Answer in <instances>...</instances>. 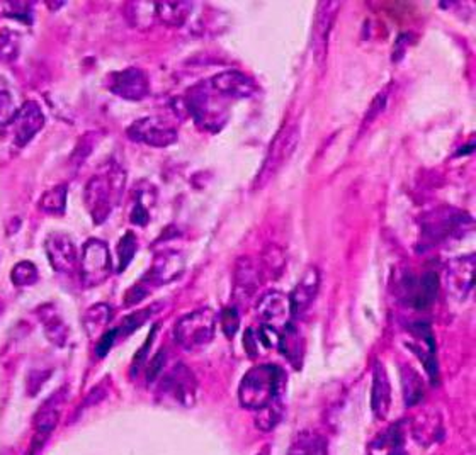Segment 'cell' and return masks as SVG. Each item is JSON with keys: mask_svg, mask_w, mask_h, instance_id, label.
Returning <instances> with one entry per match:
<instances>
[{"mask_svg": "<svg viewBox=\"0 0 476 455\" xmlns=\"http://www.w3.org/2000/svg\"><path fill=\"white\" fill-rule=\"evenodd\" d=\"M127 187V172L114 162L103 167L86 183L84 204L95 224L110 218L114 207L123 199Z\"/></svg>", "mask_w": 476, "mask_h": 455, "instance_id": "1", "label": "cell"}, {"mask_svg": "<svg viewBox=\"0 0 476 455\" xmlns=\"http://www.w3.org/2000/svg\"><path fill=\"white\" fill-rule=\"evenodd\" d=\"M284 372L273 364L254 365L245 372L238 386V401L249 411H260L281 398Z\"/></svg>", "mask_w": 476, "mask_h": 455, "instance_id": "2", "label": "cell"}, {"mask_svg": "<svg viewBox=\"0 0 476 455\" xmlns=\"http://www.w3.org/2000/svg\"><path fill=\"white\" fill-rule=\"evenodd\" d=\"M183 101L184 110L189 112L200 128L217 133L225 126L228 119V108L223 102L225 99H221L209 87L208 80L191 87Z\"/></svg>", "mask_w": 476, "mask_h": 455, "instance_id": "3", "label": "cell"}, {"mask_svg": "<svg viewBox=\"0 0 476 455\" xmlns=\"http://www.w3.org/2000/svg\"><path fill=\"white\" fill-rule=\"evenodd\" d=\"M217 333V313L211 308H200L184 314L174 327L177 345L187 352H196L209 345Z\"/></svg>", "mask_w": 476, "mask_h": 455, "instance_id": "4", "label": "cell"}, {"mask_svg": "<svg viewBox=\"0 0 476 455\" xmlns=\"http://www.w3.org/2000/svg\"><path fill=\"white\" fill-rule=\"evenodd\" d=\"M198 381L187 365L179 362L168 369L157 387V401L167 406L189 408L196 402Z\"/></svg>", "mask_w": 476, "mask_h": 455, "instance_id": "5", "label": "cell"}, {"mask_svg": "<svg viewBox=\"0 0 476 455\" xmlns=\"http://www.w3.org/2000/svg\"><path fill=\"white\" fill-rule=\"evenodd\" d=\"M78 267L84 288H97L104 284L112 273V258L108 243L99 238H89L82 247Z\"/></svg>", "mask_w": 476, "mask_h": 455, "instance_id": "6", "label": "cell"}, {"mask_svg": "<svg viewBox=\"0 0 476 455\" xmlns=\"http://www.w3.org/2000/svg\"><path fill=\"white\" fill-rule=\"evenodd\" d=\"M300 143V128L296 125H288L275 134V142L266 155L264 165L257 174L254 189H262L271 183L275 174L291 158V155Z\"/></svg>", "mask_w": 476, "mask_h": 455, "instance_id": "7", "label": "cell"}, {"mask_svg": "<svg viewBox=\"0 0 476 455\" xmlns=\"http://www.w3.org/2000/svg\"><path fill=\"white\" fill-rule=\"evenodd\" d=\"M127 134L131 142L145 143L155 148H167L179 140L177 128L162 118H155V116H147V118L135 121L127 129Z\"/></svg>", "mask_w": 476, "mask_h": 455, "instance_id": "8", "label": "cell"}, {"mask_svg": "<svg viewBox=\"0 0 476 455\" xmlns=\"http://www.w3.org/2000/svg\"><path fill=\"white\" fill-rule=\"evenodd\" d=\"M65 400H67V391L60 389L41 404V408L37 410V417H35V435L31 440V447H29L28 455L41 454L46 440L53 434V430L60 421V415H62Z\"/></svg>", "mask_w": 476, "mask_h": 455, "instance_id": "9", "label": "cell"}, {"mask_svg": "<svg viewBox=\"0 0 476 455\" xmlns=\"http://www.w3.org/2000/svg\"><path fill=\"white\" fill-rule=\"evenodd\" d=\"M108 87L114 95L125 101L138 102L150 93V80L142 69L128 67L125 70L108 75Z\"/></svg>", "mask_w": 476, "mask_h": 455, "instance_id": "10", "label": "cell"}, {"mask_svg": "<svg viewBox=\"0 0 476 455\" xmlns=\"http://www.w3.org/2000/svg\"><path fill=\"white\" fill-rule=\"evenodd\" d=\"M45 250L53 271L72 273L78 265V254L74 240L63 232H53L45 240Z\"/></svg>", "mask_w": 476, "mask_h": 455, "instance_id": "11", "label": "cell"}, {"mask_svg": "<svg viewBox=\"0 0 476 455\" xmlns=\"http://www.w3.org/2000/svg\"><path fill=\"white\" fill-rule=\"evenodd\" d=\"M45 114L39 108V104L35 101L24 102L18 108L16 118L11 123L12 129V143L18 148H24L31 143V140L37 136V133L45 126Z\"/></svg>", "mask_w": 476, "mask_h": 455, "instance_id": "12", "label": "cell"}, {"mask_svg": "<svg viewBox=\"0 0 476 455\" xmlns=\"http://www.w3.org/2000/svg\"><path fill=\"white\" fill-rule=\"evenodd\" d=\"M475 264L476 258L473 254L453 258L447 264V269H446L447 289L459 301H464L473 291V286H475Z\"/></svg>", "mask_w": 476, "mask_h": 455, "instance_id": "13", "label": "cell"}, {"mask_svg": "<svg viewBox=\"0 0 476 455\" xmlns=\"http://www.w3.org/2000/svg\"><path fill=\"white\" fill-rule=\"evenodd\" d=\"M185 262H184L183 254L168 250V252H160L153 258L152 267L148 269L147 275L144 277L142 284L150 286V288H159L164 284H170L177 280L184 272Z\"/></svg>", "mask_w": 476, "mask_h": 455, "instance_id": "14", "label": "cell"}, {"mask_svg": "<svg viewBox=\"0 0 476 455\" xmlns=\"http://www.w3.org/2000/svg\"><path fill=\"white\" fill-rule=\"evenodd\" d=\"M208 84L221 99H249L259 91L256 82L249 75L238 70L218 73L211 77Z\"/></svg>", "mask_w": 476, "mask_h": 455, "instance_id": "15", "label": "cell"}, {"mask_svg": "<svg viewBox=\"0 0 476 455\" xmlns=\"http://www.w3.org/2000/svg\"><path fill=\"white\" fill-rule=\"evenodd\" d=\"M339 7H341V2H333V0L322 2L318 5L315 26H313V53L318 63L325 61L330 33L339 14Z\"/></svg>", "mask_w": 476, "mask_h": 455, "instance_id": "16", "label": "cell"}, {"mask_svg": "<svg viewBox=\"0 0 476 455\" xmlns=\"http://www.w3.org/2000/svg\"><path fill=\"white\" fill-rule=\"evenodd\" d=\"M262 267L250 256H242L235 264L234 296L238 303H247L262 284Z\"/></svg>", "mask_w": 476, "mask_h": 455, "instance_id": "17", "label": "cell"}, {"mask_svg": "<svg viewBox=\"0 0 476 455\" xmlns=\"http://www.w3.org/2000/svg\"><path fill=\"white\" fill-rule=\"evenodd\" d=\"M257 314L264 321V327L277 329L279 327H286L290 321V299L283 292L273 291L264 294L257 305Z\"/></svg>", "mask_w": 476, "mask_h": 455, "instance_id": "18", "label": "cell"}, {"mask_svg": "<svg viewBox=\"0 0 476 455\" xmlns=\"http://www.w3.org/2000/svg\"><path fill=\"white\" fill-rule=\"evenodd\" d=\"M320 289V272L316 267H308L298 284L294 286L293 291L288 296L290 299V310L291 316H301L305 311L308 310L316 299V294Z\"/></svg>", "mask_w": 476, "mask_h": 455, "instance_id": "19", "label": "cell"}, {"mask_svg": "<svg viewBox=\"0 0 476 455\" xmlns=\"http://www.w3.org/2000/svg\"><path fill=\"white\" fill-rule=\"evenodd\" d=\"M391 408V383L382 361L373 365V383H371V410L378 419H385Z\"/></svg>", "mask_w": 476, "mask_h": 455, "instance_id": "20", "label": "cell"}, {"mask_svg": "<svg viewBox=\"0 0 476 455\" xmlns=\"http://www.w3.org/2000/svg\"><path fill=\"white\" fill-rule=\"evenodd\" d=\"M464 219H470L464 213H436L432 218L423 224L421 241H429L431 245H436L444 241L449 235L458 232L461 226H464Z\"/></svg>", "mask_w": 476, "mask_h": 455, "instance_id": "21", "label": "cell"}, {"mask_svg": "<svg viewBox=\"0 0 476 455\" xmlns=\"http://www.w3.org/2000/svg\"><path fill=\"white\" fill-rule=\"evenodd\" d=\"M193 12V4L191 2H153V16L155 22H160L164 26L170 28H181L185 24Z\"/></svg>", "mask_w": 476, "mask_h": 455, "instance_id": "22", "label": "cell"}, {"mask_svg": "<svg viewBox=\"0 0 476 455\" xmlns=\"http://www.w3.org/2000/svg\"><path fill=\"white\" fill-rule=\"evenodd\" d=\"M286 455H330L329 442L318 432L303 430L293 438Z\"/></svg>", "mask_w": 476, "mask_h": 455, "instance_id": "23", "label": "cell"}, {"mask_svg": "<svg viewBox=\"0 0 476 455\" xmlns=\"http://www.w3.org/2000/svg\"><path fill=\"white\" fill-rule=\"evenodd\" d=\"M439 279L436 272H425L421 277L419 284L412 289V306L415 310H427L438 297Z\"/></svg>", "mask_w": 476, "mask_h": 455, "instance_id": "24", "label": "cell"}, {"mask_svg": "<svg viewBox=\"0 0 476 455\" xmlns=\"http://www.w3.org/2000/svg\"><path fill=\"white\" fill-rule=\"evenodd\" d=\"M277 346L281 348L283 355L291 364L300 367L301 357H303V348H301L300 331L296 329L293 323H288L286 327H283V331L277 335Z\"/></svg>", "mask_w": 476, "mask_h": 455, "instance_id": "25", "label": "cell"}, {"mask_svg": "<svg viewBox=\"0 0 476 455\" xmlns=\"http://www.w3.org/2000/svg\"><path fill=\"white\" fill-rule=\"evenodd\" d=\"M111 316H112V311L108 305L99 303V305L91 306L84 313V328H86L87 335L91 338L99 340L101 333L104 331V328L108 327V323L111 321Z\"/></svg>", "mask_w": 476, "mask_h": 455, "instance_id": "26", "label": "cell"}, {"mask_svg": "<svg viewBox=\"0 0 476 455\" xmlns=\"http://www.w3.org/2000/svg\"><path fill=\"white\" fill-rule=\"evenodd\" d=\"M67 196H69V187L65 183H60V185L48 189L41 196L37 207L46 215L62 216L65 213V209H67Z\"/></svg>", "mask_w": 476, "mask_h": 455, "instance_id": "27", "label": "cell"}, {"mask_svg": "<svg viewBox=\"0 0 476 455\" xmlns=\"http://www.w3.org/2000/svg\"><path fill=\"white\" fill-rule=\"evenodd\" d=\"M135 194L136 198L133 200V207L129 213V221L136 226H147L150 221V206L145 199L148 198H155V189L152 187V183L148 187H135Z\"/></svg>", "mask_w": 476, "mask_h": 455, "instance_id": "28", "label": "cell"}, {"mask_svg": "<svg viewBox=\"0 0 476 455\" xmlns=\"http://www.w3.org/2000/svg\"><path fill=\"white\" fill-rule=\"evenodd\" d=\"M43 321V329L46 338L55 346H65L67 340H69V328L65 327V323L56 316L53 311H50L48 314L41 316Z\"/></svg>", "mask_w": 476, "mask_h": 455, "instance_id": "29", "label": "cell"}, {"mask_svg": "<svg viewBox=\"0 0 476 455\" xmlns=\"http://www.w3.org/2000/svg\"><path fill=\"white\" fill-rule=\"evenodd\" d=\"M21 53V35L7 26L0 28V60L12 63Z\"/></svg>", "mask_w": 476, "mask_h": 455, "instance_id": "30", "label": "cell"}, {"mask_svg": "<svg viewBox=\"0 0 476 455\" xmlns=\"http://www.w3.org/2000/svg\"><path fill=\"white\" fill-rule=\"evenodd\" d=\"M283 413H284V406L283 401H273L269 406H266L264 410L257 411L256 427L260 432H273L275 427L279 425V421L283 419Z\"/></svg>", "mask_w": 476, "mask_h": 455, "instance_id": "31", "label": "cell"}, {"mask_svg": "<svg viewBox=\"0 0 476 455\" xmlns=\"http://www.w3.org/2000/svg\"><path fill=\"white\" fill-rule=\"evenodd\" d=\"M402 376L406 406H414L423 398V383H422L421 376L412 367H408Z\"/></svg>", "mask_w": 476, "mask_h": 455, "instance_id": "32", "label": "cell"}, {"mask_svg": "<svg viewBox=\"0 0 476 455\" xmlns=\"http://www.w3.org/2000/svg\"><path fill=\"white\" fill-rule=\"evenodd\" d=\"M39 279V272H37V267L29 262V260H21L14 269L11 271V280L16 288H29V286H35Z\"/></svg>", "mask_w": 476, "mask_h": 455, "instance_id": "33", "label": "cell"}, {"mask_svg": "<svg viewBox=\"0 0 476 455\" xmlns=\"http://www.w3.org/2000/svg\"><path fill=\"white\" fill-rule=\"evenodd\" d=\"M136 250H138L136 235L133 232H127L118 243V272H125L128 269Z\"/></svg>", "mask_w": 476, "mask_h": 455, "instance_id": "34", "label": "cell"}, {"mask_svg": "<svg viewBox=\"0 0 476 455\" xmlns=\"http://www.w3.org/2000/svg\"><path fill=\"white\" fill-rule=\"evenodd\" d=\"M155 311L157 310H155V306H153V308H147V310H138L135 311V313H131L129 316H127V318L123 320L121 327L116 328V329H118V337H119V335H123V337L131 335L135 329H138V328L142 327Z\"/></svg>", "mask_w": 476, "mask_h": 455, "instance_id": "35", "label": "cell"}, {"mask_svg": "<svg viewBox=\"0 0 476 455\" xmlns=\"http://www.w3.org/2000/svg\"><path fill=\"white\" fill-rule=\"evenodd\" d=\"M18 108L14 104L12 95L7 91H0V128L11 126L16 118Z\"/></svg>", "mask_w": 476, "mask_h": 455, "instance_id": "36", "label": "cell"}, {"mask_svg": "<svg viewBox=\"0 0 476 455\" xmlns=\"http://www.w3.org/2000/svg\"><path fill=\"white\" fill-rule=\"evenodd\" d=\"M220 325L226 338H234L240 328V316L235 306H228L220 313Z\"/></svg>", "mask_w": 476, "mask_h": 455, "instance_id": "37", "label": "cell"}, {"mask_svg": "<svg viewBox=\"0 0 476 455\" xmlns=\"http://www.w3.org/2000/svg\"><path fill=\"white\" fill-rule=\"evenodd\" d=\"M155 333H157V325H153V328H152V331H150V335H148L147 340H145V344L142 345V348H140V352L135 355V359H133V364H131V376L135 378L138 372H140V369L145 365V362L148 361V350H150V346H152V344H153V340H155Z\"/></svg>", "mask_w": 476, "mask_h": 455, "instance_id": "38", "label": "cell"}, {"mask_svg": "<svg viewBox=\"0 0 476 455\" xmlns=\"http://www.w3.org/2000/svg\"><path fill=\"white\" fill-rule=\"evenodd\" d=\"M165 357H167L165 350H160V352H157V353L153 355V359L150 361V365H148L147 370L148 384L155 383V381H157V379L162 376V370H164L165 365Z\"/></svg>", "mask_w": 476, "mask_h": 455, "instance_id": "39", "label": "cell"}, {"mask_svg": "<svg viewBox=\"0 0 476 455\" xmlns=\"http://www.w3.org/2000/svg\"><path fill=\"white\" fill-rule=\"evenodd\" d=\"M116 338H118V329H116V328H112L110 331H106L104 335H101L99 340H97V345H95V353H97V357H101V359L106 357V355L110 353L112 345H114Z\"/></svg>", "mask_w": 476, "mask_h": 455, "instance_id": "40", "label": "cell"}, {"mask_svg": "<svg viewBox=\"0 0 476 455\" xmlns=\"http://www.w3.org/2000/svg\"><path fill=\"white\" fill-rule=\"evenodd\" d=\"M7 5L12 7V9H5V14L9 18L18 19V20L24 22V24H31L33 19H31V9H29V4L28 2L24 4L22 9H19L21 7V2H7Z\"/></svg>", "mask_w": 476, "mask_h": 455, "instance_id": "41", "label": "cell"}, {"mask_svg": "<svg viewBox=\"0 0 476 455\" xmlns=\"http://www.w3.org/2000/svg\"><path fill=\"white\" fill-rule=\"evenodd\" d=\"M148 294L147 286H144L142 282L138 286H133L128 292H127V305L133 306V305H138L142 299H145Z\"/></svg>", "mask_w": 476, "mask_h": 455, "instance_id": "42", "label": "cell"}, {"mask_svg": "<svg viewBox=\"0 0 476 455\" xmlns=\"http://www.w3.org/2000/svg\"><path fill=\"white\" fill-rule=\"evenodd\" d=\"M385 104L386 93H378V95L374 97V101H373L371 108H369V110H367L366 121H373V119H376V118L380 116V112L385 110Z\"/></svg>", "mask_w": 476, "mask_h": 455, "instance_id": "43", "label": "cell"}, {"mask_svg": "<svg viewBox=\"0 0 476 455\" xmlns=\"http://www.w3.org/2000/svg\"><path fill=\"white\" fill-rule=\"evenodd\" d=\"M243 346H245V352L250 355V357H256L257 348H259V340H257V335H254V329L249 328L245 331V337H243Z\"/></svg>", "mask_w": 476, "mask_h": 455, "instance_id": "44", "label": "cell"}, {"mask_svg": "<svg viewBox=\"0 0 476 455\" xmlns=\"http://www.w3.org/2000/svg\"><path fill=\"white\" fill-rule=\"evenodd\" d=\"M0 314H2V305H0Z\"/></svg>", "mask_w": 476, "mask_h": 455, "instance_id": "45", "label": "cell"}]
</instances>
